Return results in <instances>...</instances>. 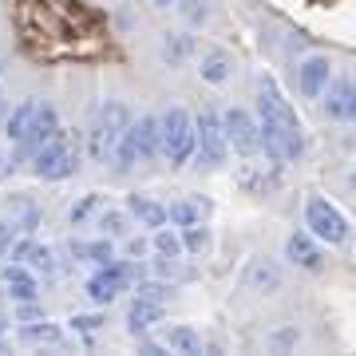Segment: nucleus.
Instances as JSON below:
<instances>
[{
  "mask_svg": "<svg viewBox=\"0 0 356 356\" xmlns=\"http://www.w3.org/2000/svg\"><path fill=\"white\" fill-rule=\"evenodd\" d=\"M64 341V329L60 325H51L48 317H40V321H24L20 325V344H60Z\"/></svg>",
  "mask_w": 356,
  "mask_h": 356,
  "instance_id": "6ab92c4d",
  "label": "nucleus"
},
{
  "mask_svg": "<svg viewBox=\"0 0 356 356\" xmlns=\"http://www.w3.org/2000/svg\"><path fill=\"white\" fill-rule=\"evenodd\" d=\"M305 226H309V234L325 245L348 242V218H344L329 198H309L305 202Z\"/></svg>",
  "mask_w": 356,
  "mask_h": 356,
  "instance_id": "39448f33",
  "label": "nucleus"
},
{
  "mask_svg": "<svg viewBox=\"0 0 356 356\" xmlns=\"http://www.w3.org/2000/svg\"><path fill=\"white\" fill-rule=\"evenodd\" d=\"M16 238H20V226H16V218H13V222H0V257H8V250H13Z\"/></svg>",
  "mask_w": 356,
  "mask_h": 356,
  "instance_id": "72a5a7b5",
  "label": "nucleus"
},
{
  "mask_svg": "<svg viewBox=\"0 0 356 356\" xmlns=\"http://www.w3.org/2000/svg\"><path fill=\"white\" fill-rule=\"evenodd\" d=\"M182 250H186V254H194V257H202L206 250H210V229H206L202 222L186 226V229H182Z\"/></svg>",
  "mask_w": 356,
  "mask_h": 356,
  "instance_id": "c85d7f7f",
  "label": "nucleus"
},
{
  "mask_svg": "<svg viewBox=\"0 0 356 356\" xmlns=\"http://www.w3.org/2000/svg\"><path fill=\"white\" fill-rule=\"evenodd\" d=\"M194 51H198V44L191 32H163V40H159V56L166 67H182Z\"/></svg>",
  "mask_w": 356,
  "mask_h": 356,
  "instance_id": "2eb2a0df",
  "label": "nucleus"
},
{
  "mask_svg": "<svg viewBox=\"0 0 356 356\" xmlns=\"http://www.w3.org/2000/svg\"><path fill=\"white\" fill-rule=\"evenodd\" d=\"M281 281H285V273H281V266L269 261V257H254V261L245 266V273H242V285L254 289V293H277Z\"/></svg>",
  "mask_w": 356,
  "mask_h": 356,
  "instance_id": "ddd939ff",
  "label": "nucleus"
},
{
  "mask_svg": "<svg viewBox=\"0 0 356 356\" xmlns=\"http://www.w3.org/2000/svg\"><path fill=\"white\" fill-rule=\"evenodd\" d=\"M0 285H4V293H8L13 301H40V281H36V273H32L24 261L4 266V273H0Z\"/></svg>",
  "mask_w": 356,
  "mask_h": 356,
  "instance_id": "f8f14e48",
  "label": "nucleus"
},
{
  "mask_svg": "<svg viewBox=\"0 0 356 356\" xmlns=\"http://www.w3.org/2000/svg\"><path fill=\"white\" fill-rule=\"evenodd\" d=\"M51 139H60V115H56V107L51 103H36V115H32V127H28V135L16 147V159H32V154L40 151V147H48Z\"/></svg>",
  "mask_w": 356,
  "mask_h": 356,
  "instance_id": "6e6552de",
  "label": "nucleus"
},
{
  "mask_svg": "<svg viewBox=\"0 0 356 356\" xmlns=\"http://www.w3.org/2000/svg\"><path fill=\"white\" fill-rule=\"evenodd\" d=\"M163 344L170 353H186V356L202 353V337H198L191 325H170V329L163 332Z\"/></svg>",
  "mask_w": 356,
  "mask_h": 356,
  "instance_id": "412c9836",
  "label": "nucleus"
},
{
  "mask_svg": "<svg viewBox=\"0 0 356 356\" xmlns=\"http://www.w3.org/2000/svg\"><path fill=\"white\" fill-rule=\"evenodd\" d=\"M242 186L250 194H266L277 186V166H269V175H266V163H245L242 166Z\"/></svg>",
  "mask_w": 356,
  "mask_h": 356,
  "instance_id": "4be33fe9",
  "label": "nucleus"
},
{
  "mask_svg": "<svg viewBox=\"0 0 356 356\" xmlns=\"http://www.w3.org/2000/svg\"><path fill=\"white\" fill-rule=\"evenodd\" d=\"M159 154L170 166H182L194 159V119L182 107H170L159 115Z\"/></svg>",
  "mask_w": 356,
  "mask_h": 356,
  "instance_id": "f03ea898",
  "label": "nucleus"
},
{
  "mask_svg": "<svg viewBox=\"0 0 356 356\" xmlns=\"http://www.w3.org/2000/svg\"><path fill=\"white\" fill-rule=\"evenodd\" d=\"M202 214H206V206L202 202H170L166 206V222L170 226H178V229H186V226H194V222H202Z\"/></svg>",
  "mask_w": 356,
  "mask_h": 356,
  "instance_id": "a878e982",
  "label": "nucleus"
},
{
  "mask_svg": "<svg viewBox=\"0 0 356 356\" xmlns=\"http://www.w3.org/2000/svg\"><path fill=\"white\" fill-rule=\"evenodd\" d=\"M95 226H99L103 238H123L131 229V218L127 210H115V206H103L99 214H95Z\"/></svg>",
  "mask_w": 356,
  "mask_h": 356,
  "instance_id": "393cba45",
  "label": "nucleus"
},
{
  "mask_svg": "<svg viewBox=\"0 0 356 356\" xmlns=\"http://www.w3.org/2000/svg\"><path fill=\"white\" fill-rule=\"evenodd\" d=\"M163 317H166L163 301H151V297H139V293H135V301H131V309H127V332L131 337H147Z\"/></svg>",
  "mask_w": 356,
  "mask_h": 356,
  "instance_id": "4468645a",
  "label": "nucleus"
},
{
  "mask_svg": "<svg viewBox=\"0 0 356 356\" xmlns=\"http://www.w3.org/2000/svg\"><path fill=\"white\" fill-rule=\"evenodd\" d=\"M32 115H36V99H20L16 111L4 119V135H8L13 143H20L28 135V127H32Z\"/></svg>",
  "mask_w": 356,
  "mask_h": 356,
  "instance_id": "5701e85b",
  "label": "nucleus"
},
{
  "mask_svg": "<svg viewBox=\"0 0 356 356\" xmlns=\"http://www.w3.org/2000/svg\"><path fill=\"white\" fill-rule=\"evenodd\" d=\"M222 131H226V143L234 154H242V159H254L261 151V127H257V119L245 107H229L222 115Z\"/></svg>",
  "mask_w": 356,
  "mask_h": 356,
  "instance_id": "0eeeda50",
  "label": "nucleus"
},
{
  "mask_svg": "<svg viewBox=\"0 0 356 356\" xmlns=\"http://www.w3.org/2000/svg\"><path fill=\"white\" fill-rule=\"evenodd\" d=\"M170 289H175V285H166V281H139V285H135V293H139V297H151V301H166Z\"/></svg>",
  "mask_w": 356,
  "mask_h": 356,
  "instance_id": "2f4dec72",
  "label": "nucleus"
},
{
  "mask_svg": "<svg viewBox=\"0 0 356 356\" xmlns=\"http://www.w3.org/2000/svg\"><path fill=\"white\" fill-rule=\"evenodd\" d=\"M0 72H4V64H0Z\"/></svg>",
  "mask_w": 356,
  "mask_h": 356,
  "instance_id": "a18cd8bd",
  "label": "nucleus"
},
{
  "mask_svg": "<svg viewBox=\"0 0 356 356\" xmlns=\"http://www.w3.org/2000/svg\"><path fill=\"white\" fill-rule=\"evenodd\" d=\"M348 88H353V79H329L325 83V115L329 119H344V103H348Z\"/></svg>",
  "mask_w": 356,
  "mask_h": 356,
  "instance_id": "b1692460",
  "label": "nucleus"
},
{
  "mask_svg": "<svg viewBox=\"0 0 356 356\" xmlns=\"http://www.w3.org/2000/svg\"><path fill=\"white\" fill-rule=\"evenodd\" d=\"M127 250H131V257H139V254H147V242H143V238H131Z\"/></svg>",
  "mask_w": 356,
  "mask_h": 356,
  "instance_id": "58836bf2",
  "label": "nucleus"
},
{
  "mask_svg": "<svg viewBox=\"0 0 356 356\" xmlns=\"http://www.w3.org/2000/svg\"><path fill=\"white\" fill-rule=\"evenodd\" d=\"M257 127H261V151L269 163L285 166L305 154V123L297 119L293 103L281 95L273 76H261L257 83Z\"/></svg>",
  "mask_w": 356,
  "mask_h": 356,
  "instance_id": "f257e3e1",
  "label": "nucleus"
},
{
  "mask_svg": "<svg viewBox=\"0 0 356 356\" xmlns=\"http://www.w3.org/2000/svg\"><path fill=\"white\" fill-rule=\"evenodd\" d=\"M348 186H353V191H356V170H353V175H348Z\"/></svg>",
  "mask_w": 356,
  "mask_h": 356,
  "instance_id": "a19ab883",
  "label": "nucleus"
},
{
  "mask_svg": "<svg viewBox=\"0 0 356 356\" xmlns=\"http://www.w3.org/2000/svg\"><path fill=\"white\" fill-rule=\"evenodd\" d=\"M72 329L76 332H95V329H103V317L99 313H76V317H72Z\"/></svg>",
  "mask_w": 356,
  "mask_h": 356,
  "instance_id": "f704fd0d",
  "label": "nucleus"
},
{
  "mask_svg": "<svg viewBox=\"0 0 356 356\" xmlns=\"http://www.w3.org/2000/svg\"><path fill=\"white\" fill-rule=\"evenodd\" d=\"M131 285V277L119 269V261H107V266H99L95 273L88 277V297H91V305H111V301H119V293Z\"/></svg>",
  "mask_w": 356,
  "mask_h": 356,
  "instance_id": "1a4fd4ad",
  "label": "nucleus"
},
{
  "mask_svg": "<svg viewBox=\"0 0 356 356\" xmlns=\"http://www.w3.org/2000/svg\"><path fill=\"white\" fill-rule=\"evenodd\" d=\"M76 261H91V266H107L115 257V238H95V242H72L67 245Z\"/></svg>",
  "mask_w": 356,
  "mask_h": 356,
  "instance_id": "aec40b11",
  "label": "nucleus"
},
{
  "mask_svg": "<svg viewBox=\"0 0 356 356\" xmlns=\"http://www.w3.org/2000/svg\"><path fill=\"white\" fill-rule=\"evenodd\" d=\"M285 257H289L297 269H309V273H321V269H325V250H321V242L309 229L285 238Z\"/></svg>",
  "mask_w": 356,
  "mask_h": 356,
  "instance_id": "9b49d317",
  "label": "nucleus"
},
{
  "mask_svg": "<svg viewBox=\"0 0 356 356\" xmlns=\"http://www.w3.org/2000/svg\"><path fill=\"white\" fill-rule=\"evenodd\" d=\"M198 76L206 79V83H226L229 76H234V56H229L226 48H206L202 56H198Z\"/></svg>",
  "mask_w": 356,
  "mask_h": 356,
  "instance_id": "dca6fc26",
  "label": "nucleus"
},
{
  "mask_svg": "<svg viewBox=\"0 0 356 356\" xmlns=\"http://www.w3.org/2000/svg\"><path fill=\"white\" fill-rule=\"evenodd\" d=\"M175 8H178V16H182L186 24H194V28L210 20V0H178Z\"/></svg>",
  "mask_w": 356,
  "mask_h": 356,
  "instance_id": "c756f323",
  "label": "nucleus"
},
{
  "mask_svg": "<svg viewBox=\"0 0 356 356\" xmlns=\"http://www.w3.org/2000/svg\"><path fill=\"white\" fill-rule=\"evenodd\" d=\"M16 226H20V234H36L40 210H36V206H20V218H16Z\"/></svg>",
  "mask_w": 356,
  "mask_h": 356,
  "instance_id": "c9c22d12",
  "label": "nucleus"
},
{
  "mask_svg": "<svg viewBox=\"0 0 356 356\" xmlns=\"http://www.w3.org/2000/svg\"><path fill=\"white\" fill-rule=\"evenodd\" d=\"M76 166H79V147H72L64 139H51L48 147H40L32 154V170L44 182H64V178L76 175Z\"/></svg>",
  "mask_w": 356,
  "mask_h": 356,
  "instance_id": "423d86ee",
  "label": "nucleus"
},
{
  "mask_svg": "<svg viewBox=\"0 0 356 356\" xmlns=\"http://www.w3.org/2000/svg\"><path fill=\"white\" fill-rule=\"evenodd\" d=\"M154 238H151V245H154V254H163V257H182L186 250H182V238H178L175 229H166V226H159V229H151Z\"/></svg>",
  "mask_w": 356,
  "mask_h": 356,
  "instance_id": "cd10ccee",
  "label": "nucleus"
},
{
  "mask_svg": "<svg viewBox=\"0 0 356 356\" xmlns=\"http://www.w3.org/2000/svg\"><path fill=\"white\" fill-rule=\"evenodd\" d=\"M0 348H4V337H0Z\"/></svg>",
  "mask_w": 356,
  "mask_h": 356,
  "instance_id": "37998d69",
  "label": "nucleus"
},
{
  "mask_svg": "<svg viewBox=\"0 0 356 356\" xmlns=\"http://www.w3.org/2000/svg\"><path fill=\"white\" fill-rule=\"evenodd\" d=\"M131 107L123 99H107L95 111V123H91V131H88V154L91 159H107V154L115 151V143H119V135L131 127Z\"/></svg>",
  "mask_w": 356,
  "mask_h": 356,
  "instance_id": "7ed1b4c3",
  "label": "nucleus"
},
{
  "mask_svg": "<svg viewBox=\"0 0 356 356\" xmlns=\"http://www.w3.org/2000/svg\"><path fill=\"white\" fill-rule=\"evenodd\" d=\"M127 214L139 218V226H147V229L170 226V222H166V206L154 202L151 194H131V198H127Z\"/></svg>",
  "mask_w": 356,
  "mask_h": 356,
  "instance_id": "f3484780",
  "label": "nucleus"
},
{
  "mask_svg": "<svg viewBox=\"0 0 356 356\" xmlns=\"http://www.w3.org/2000/svg\"><path fill=\"white\" fill-rule=\"evenodd\" d=\"M0 170H4V154H0Z\"/></svg>",
  "mask_w": 356,
  "mask_h": 356,
  "instance_id": "79ce46f5",
  "label": "nucleus"
},
{
  "mask_svg": "<svg viewBox=\"0 0 356 356\" xmlns=\"http://www.w3.org/2000/svg\"><path fill=\"white\" fill-rule=\"evenodd\" d=\"M16 317H20V325H24V321H40L44 309H40L36 301H16Z\"/></svg>",
  "mask_w": 356,
  "mask_h": 356,
  "instance_id": "e433bc0d",
  "label": "nucleus"
},
{
  "mask_svg": "<svg viewBox=\"0 0 356 356\" xmlns=\"http://www.w3.org/2000/svg\"><path fill=\"white\" fill-rule=\"evenodd\" d=\"M194 154H198V166L206 170H222L229 159V143L226 131H222V115L206 107L198 119H194Z\"/></svg>",
  "mask_w": 356,
  "mask_h": 356,
  "instance_id": "20e7f679",
  "label": "nucleus"
},
{
  "mask_svg": "<svg viewBox=\"0 0 356 356\" xmlns=\"http://www.w3.org/2000/svg\"><path fill=\"white\" fill-rule=\"evenodd\" d=\"M353 257H356V254H353Z\"/></svg>",
  "mask_w": 356,
  "mask_h": 356,
  "instance_id": "49530a36",
  "label": "nucleus"
},
{
  "mask_svg": "<svg viewBox=\"0 0 356 356\" xmlns=\"http://www.w3.org/2000/svg\"><path fill=\"white\" fill-rule=\"evenodd\" d=\"M131 127H135V143H139V163L159 159V115L131 119Z\"/></svg>",
  "mask_w": 356,
  "mask_h": 356,
  "instance_id": "a211bd4d",
  "label": "nucleus"
},
{
  "mask_svg": "<svg viewBox=\"0 0 356 356\" xmlns=\"http://www.w3.org/2000/svg\"><path fill=\"white\" fill-rule=\"evenodd\" d=\"M103 210V194H83L79 202H72V210H67V222L72 226H88L91 218Z\"/></svg>",
  "mask_w": 356,
  "mask_h": 356,
  "instance_id": "bb28decb",
  "label": "nucleus"
},
{
  "mask_svg": "<svg viewBox=\"0 0 356 356\" xmlns=\"http://www.w3.org/2000/svg\"><path fill=\"white\" fill-rule=\"evenodd\" d=\"M151 4H154V8H175L178 0H151Z\"/></svg>",
  "mask_w": 356,
  "mask_h": 356,
  "instance_id": "ea45409f",
  "label": "nucleus"
},
{
  "mask_svg": "<svg viewBox=\"0 0 356 356\" xmlns=\"http://www.w3.org/2000/svg\"><path fill=\"white\" fill-rule=\"evenodd\" d=\"M344 119H348V123H356V83L348 88V103H344Z\"/></svg>",
  "mask_w": 356,
  "mask_h": 356,
  "instance_id": "4c0bfd02",
  "label": "nucleus"
},
{
  "mask_svg": "<svg viewBox=\"0 0 356 356\" xmlns=\"http://www.w3.org/2000/svg\"><path fill=\"white\" fill-rule=\"evenodd\" d=\"M332 79V64L329 56H305L301 64H297V91L305 95V99H321V91H325V83Z\"/></svg>",
  "mask_w": 356,
  "mask_h": 356,
  "instance_id": "9d476101",
  "label": "nucleus"
},
{
  "mask_svg": "<svg viewBox=\"0 0 356 356\" xmlns=\"http://www.w3.org/2000/svg\"><path fill=\"white\" fill-rule=\"evenodd\" d=\"M297 344H301V332H297V329L269 332V348H277V353H285V348H297Z\"/></svg>",
  "mask_w": 356,
  "mask_h": 356,
  "instance_id": "473e14b6",
  "label": "nucleus"
},
{
  "mask_svg": "<svg viewBox=\"0 0 356 356\" xmlns=\"http://www.w3.org/2000/svg\"><path fill=\"white\" fill-rule=\"evenodd\" d=\"M0 329H4V321H0Z\"/></svg>",
  "mask_w": 356,
  "mask_h": 356,
  "instance_id": "c03bdc74",
  "label": "nucleus"
},
{
  "mask_svg": "<svg viewBox=\"0 0 356 356\" xmlns=\"http://www.w3.org/2000/svg\"><path fill=\"white\" fill-rule=\"evenodd\" d=\"M20 261H28V269H44V273H51L56 269V254H51V245H28L24 250V257Z\"/></svg>",
  "mask_w": 356,
  "mask_h": 356,
  "instance_id": "7c9ffc66",
  "label": "nucleus"
}]
</instances>
